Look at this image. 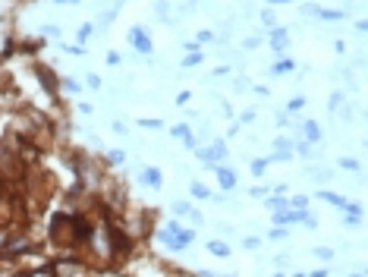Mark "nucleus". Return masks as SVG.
<instances>
[{
  "label": "nucleus",
  "instance_id": "f257e3e1",
  "mask_svg": "<svg viewBox=\"0 0 368 277\" xmlns=\"http://www.w3.org/2000/svg\"><path fill=\"white\" fill-rule=\"evenodd\" d=\"M129 41L136 44V50H142V54H151V50H154L151 38H148V28H142V25H132L129 28Z\"/></svg>",
  "mask_w": 368,
  "mask_h": 277
},
{
  "label": "nucleus",
  "instance_id": "f03ea898",
  "mask_svg": "<svg viewBox=\"0 0 368 277\" xmlns=\"http://www.w3.org/2000/svg\"><path fill=\"white\" fill-rule=\"evenodd\" d=\"M211 170L217 174V183H221V189H233V186H236V174H233L230 167H223V164H211Z\"/></svg>",
  "mask_w": 368,
  "mask_h": 277
},
{
  "label": "nucleus",
  "instance_id": "7ed1b4c3",
  "mask_svg": "<svg viewBox=\"0 0 368 277\" xmlns=\"http://www.w3.org/2000/svg\"><path fill=\"white\" fill-rule=\"evenodd\" d=\"M142 183H148L151 189H161V186H164L161 170H157V167H145V170H142Z\"/></svg>",
  "mask_w": 368,
  "mask_h": 277
},
{
  "label": "nucleus",
  "instance_id": "20e7f679",
  "mask_svg": "<svg viewBox=\"0 0 368 277\" xmlns=\"http://www.w3.org/2000/svg\"><path fill=\"white\" fill-rule=\"evenodd\" d=\"M302 132H305V142H309V145H318V142H321V126L315 123V120H305Z\"/></svg>",
  "mask_w": 368,
  "mask_h": 277
},
{
  "label": "nucleus",
  "instance_id": "39448f33",
  "mask_svg": "<svg viewBox=\"0 0 368 277\" xmlns=\"http://www.w3.org/2000/svg\"><path fill=\"white\" fill-rule=\"evenodd\" d=\"M110 246H114V252H126L129 249V236L123 230H110Z\"/></svg>",
  "mask_w": 368,
  "mask_h": 277
},
{
  "label": "nucleus",
  "instance_id": "423d86ee",
  "mask_svg": "<svg viewBox=\"0 0 368 277\" xmlns=\"http://www.w3.org/2000/svg\"><path fill=\"white\" fill-rule=\"evenodd\" d=\"M293 70H296V60H277V63L271 66L274 76H283V73H293Z\"/></svg>",
  "mask_w": 368,
  "mask_h": 277
},
{
  "label": "nucleus",
  "instance_id": "0eeeda50",
  "mask_svg": "<svg viewBox=\"0 0 368 277\" xmlns=\"http://www.w3.org/2000/svg\"><path fill=\"white\" fill-rule=\"evenodd\" d=\"M208 252H211V255L227 258V255H230V246H227V243H221V239H211V243H208Z\"/></svg>",
  "mask_w": 368,
  "mask_h": 277
},
{
  "label": "nucleus",
  "instance_id": "6e6552de",
  "mask_svg": "<svg viewBox=\"0 0 368 277\" xmlns=\"http://www.w3.org/2000/svg\"><path fill=\"white\" fill-rule=\"evenodd\" d=\"M271 48H277V50L287 48V32H283V28H274L271 32Z\"/></svg>",
  "mask_w": 368,
  "mask_h": 277
},
{
  "label": "nucleus",
  "instance_id": "1a4fd4ad",
  "mask_svg": "<svg viewBox=\"0 0 368 277\" xmlns=\"http://www.w3.org/2000/svg\"><path fill=\"white\" fill-rule=\"evenodd\" d=\"M315 16H321V19H327V22H340L346 13H343V10H318Z\"/></svg>",
  "mask_w": 368,
  "mask_h": 277
},
{
  "label": "nucleus",
  "instance_id": "9d476101",
  "mask_svg": "<svg viewBox=\"0 0 368 277\" xmlns=\"http://www.w3.org/2000/svg\"><path fill=\"white\" fill-rule=\"evenodd\" d=\"M318 196H321V199H324V201H330V205H337V208H343V205H346V199H340V196H334V192H327V189H321V192H318Z\"/></svg>",
  "mask_w": 368,
  "mask_h": 277
},
{
  "label": "nucleus",
  "instance_id": "9b49d317",
  "mask_svg": "<svg viewBox=\"0 0 368 277\" xmlns=\"http://www.w3.org/2000/svg\"><path fill=\"white\" fill-rule=\"evenodd\" d=\"M189 189H192V196H195V199H211V192H208V186H205V183H192Z\"/></svg>",
  "mask_w": 368,
  "mask_h": 277
},
{
  "label": "nucleus",
  "instance_id": "f8f14e48",
  "mask_svg": "<svg viewBox=\"0 0 368 277\" xmlns=\"http://www.w3.org/2000/svg\"><path fill=\"white\" fill-rule=\"evenodd\" d=\"M198 63H201V50H192V54H186V60H183L186 70H192V66H198Z\"/></svg>",
  "mask_w": 368,
  "mask_h": 277
},
{
  "label": "nucleus",
  "instance_id": "ddd939ff",
  "mask_svg": "<svg viewBox=\"0 0 368 277\" xmlns=\"http://www.w3.org/2000/svg\"><path fill=\"white\" fill-rule=\"evenodd\" d=\"M176 239H179V246L186 249V246H189L192 239H195V233H192V230H183V227H179V230H176Z\"/></svg>",
  "mask_w": 368,
  "mask_h": 277
},
{
  "label": "nucleus",
  "instance_id": "4468645a",
  "mask_svg": "<svg viewBox=\"0 0 368 277\" xmlns=\"http://www.w3.org/2000/svg\"><path fill=\"white\" fill-rule=\"evenodd\" d=\"M268 164H271L268 158H258V161H252V174H255V176H261V174L268 170Z\"/></svg>",
  "mask_w": 368,
  "mask_h": 277
},
{
  "label": "nucleus",
  "instance_id": "2eb2a0df",
  "mask_svg": "<svg viewBox=\"0 0 368 277\" xmlns=\"http://www.w3.org/2000/svg\"><path fill=\"white\" fill-rule=\"evenodd\" d=\"M92 32H95V25H92V22H85V25H82V28H79V41H82V44H85L88 38H92Z\"/></svg>",
  "mask_w": 368,
  "mask_h": 277
},
{
  "label": "nucleus",
  "instance_id": "dca6fc26",
  "mask_svg": "<svg viewBox=\"0 0 368 277\" xmlns=\"http://www.w3.org/2000/svg\"><path fill=\"white\" fill-rule=\"evenodd\" d=\"M170 136H179V139L186 142V139L192 136V129H189V126H173V129H170Z\"/></svg>",
  "mask_w": 368,
  "mask_h": 277
},
{
  "label": "nucleus",
  "instance_id": "f3484780",
  "mask_svg": "<svg viewBox=\"0 0 368 277\" xmlns=\"http://www.w3.org/2000/svg\"><path fill=\"white\" fill-rule=\"evenodd\" d=\"M211 154H214V158H221V161H223V158H227V145H223V142L217 139V142H214V148H211Z\"/></svg>",
  "mask_w": 368,
  "mask_h": 277
},
{
  "label": "nucleus",
  "instance_id": "a211bd4d",
  "mask_svg": "<svg viewBox=\"0 0 368 277\" xmlns=\"http://www.w3.org/2000/svg\"><path fill=\"white\" fill-rule=\"evenodd\" d=\"M290 201L283 199V196H274V199H268V208H277V211H280V208H287Z\"/></svg>",
  "mask_w": 368,
  "mask_h": 277
},
{
  "label": "nucleus",
  "instance_id": "6ab92c4d",
  "mask_svg": "<svg viewBox=\"0 0 368 277\" xmlns=\"http://www.w3.org/2000/svg\"><path fill=\"white\" fill-rule=\"evenodd\" d=\"M63 88H66V92H70V95H76V92H82V85H79L76 79H66V82H63Z\"/></svg>",
  "mask_w": 368,
  "mask_h": 277
},
{
  "label": "nucleus",
  "instance_id": "aec40b11",
  "mask_svg": "<svg viewBox=\"0 0 368 277\" xmlns=\"http://www.w3.org/2000/svg\"><path fill=\"white\" fill-rule=\"evenodd\" d=\"M38 79H41V82H44V85H48V88H54V76H50L48 70H38Z\"/></svg>",
  "mask_w": 368,
  "mask_h": 277
},
{
  "label": "nucleus",
  "instance_id": "412c9836",
  "mask_svg": "<svg viewBox=\"0 0 368 277\" xmlns=\"http://www.w3.org/2000/svg\"><path fill=\"white\" fill-rule=\"evenodd\" d=\"M243 246H245V249H258L261 239H258V236H245V239H243Z\"/></svg>",
  "mask_w": 368,
  "mask_h": 277
},
{
  "label": "nucleus",
  "instance_id": "4be33fe9",
  "mask_svg": "<svg viewBox=\"0 0 368 277\" xmlns=\"http://www.w3.org/2000/svg\"><path fill=\"white\" fill-rule=\"evenodd\" d=\"M315 255L324 258V261H330V258H334V249H321V246H318V249H315Z\"/></svg>",
  "mask_w": 368,
  "mask_h": 277
},
{
  "label": "nucleus",
  "instance_id": "5701e85b",
  "mask_svg": "<svg viewBox=\"0 0 368 277\" xmlns=\"http://www.w3.org/2000/svg\"><path fill=\"white\" fill-rule=\"evenodd\" d=\"M340 167H343V170H359V161H352V158H343V161H340Z\"/></svg>",
  "mask_w": 368,
  "mask_h": 277
},
{
  "label": "nucleus",
  "instance_id": "b1692460",
  "mask_svg": "<svg viewBox=\"0 0 368 277\" xmlns=\"http://www.w3.org/2000/svg\"><path fill=\"white\" fill-rule=\"evenodd\" d=\"M107 158H110V164H123V161H126V154H123V151H110Z\"/></svg>",
  "mask_w": 368,
  "mask_h": 277
},
{
  "label": "nucleus",
  "instance_id": "393cba45",
  "mask_svg": "<svg viewBox=\"0 0 368 277\" xmlns=\"http://www.w3.org/2000/svg\"><path fill=\"white\" fill-rule=\"evenodd\" d=\"M107 66H120V54L117 50H107Z\"/></svg>",
  "mask_w": 368,
  "mask_h": 277
},
{
  "label": "nucleus",
  "instance_id": "a878e982",
  "mask_svg": "<svg viewBox=\"0 0 368 277\" xmlns=\"http://www.w3.org/2000/svg\"><path fill=\"white\" fill-rule=\"evenodd\" d=\"M302 107H305L302 98H293V101H290V110H293V114H296V110H302Z\"/></svg>",
  "mask_w": 368,
  "mask_h": 277
},
{
  "label": "nucleus",
  "instance_id": "bb28decb",
  "mask_svg": "<svg viewBox=\"0 0 368 277\" xmlns=\"http://www.w3.org/2000/svg\"><path fill=\"white\" fill-rule=\"evenodd\" d=\"M271 239H287V227H277V230H271Z\"/></svg>",
  "mask_w": 368,
  "mask_h": 277
},
{
  "label": "nucleus",
  "instance_id": "cd10ccee",
  "mask_svg": "<svg viewBox=\"0 0 368 277\" xmlns=\"http://www.w3.org/2000/svg\"><path fill=\"white\" fill-rule=\"evenodd\" d=\"M32 277H54V268H38Z\"/></svg>",
  "mask_w": 368,
  "mask_h": 277
},
{
  "label": "nucleus",
  "instance_id": "c85d7f7f",
  "mask_svg": "<svg viewBox=\"0 0 368 277\" xmlns=\"http://www.w3.org/2000/svg\"><path fill=\"white\" fill-rule=\"evenodd\" d=\"M290 205H293V208H305V196H296V199H290Z\"/></svg>",
  "mask_w": 368,
  "mask_h": 277
},
{
  "label": "nucleus",
  "instance_id": "c756f323",
  "mask_svg": "<svg viewBox=\"0 0 368 277\" xmlns=\"http://www.w3.org/2000/svg\"><path fill=\"white\" fill-rule=\"evenodd\" d=\"M274 145L280 148V151H290V142H287V139H274Z\"/></svg>",
  "mask_w": 368,
  "mask_h": 277
},
{
  "label": "nucleus",
  "instance_id": "7c9ffc66",
  "mask_svg": "<svg viewBox=\"0 0 368 277\" xmlns=\"http://www.w3.org/2000/svg\"><path fill=\"white\" fill-rule=\"evenodd\" d=\"M198 41L208 44V41H214V35H211V32H198Z\"/></svg>",
  "mask_w": 368,
  "mask_h": 277
},
{
  "label": "nucleus",
  "instance_id": "2f4dec72",
  "mask_svg": "<svg viewBox=\"0 0 368 277\" xmlns=\"http://www.w3.org/2000/svg\"><path fill=\"white\" fill-rule=\"evenodd\" d=\"M142 126H148V129H157V126H161V120H142Z\"/></svg>",
  "mask_w": 368,
  "mask_h": 277
},
{
  "label": "nucleus",
  "instance_id": "473e14b6",
  "mask_svg": "<svg viewBox=\"0 0 368 277\" xmlns=\"http://www.w3.org/2000/svg\"><path fill=\"white\" fill-rule=\"evenodd\" d=\"M261 22H265V25H274V13H261Z\"/></svg>",
  "mask_w": 368,
  "mask_h": 277
},
{
  "label": "nucleus",
  "instance_id": "72a5a7b5",
  "mask_svg": "<svg viewBox=\"0 0 368 277\" xmlns=\"http://www.w3.org/2000/svg\"><path fill=\"white\" fill-rule=\"evenodd\" d=\"M88 88H101V79H98V76H88Z\"/></svg>",
  "mask_w": 368,
  "mask_h": 277
},
{
  "label": "nucleus",
  "instance_id": "f704fd0d",
  "mask_svg": "<svg viewBox=\"0 0 368 277\" xmlns=\"http://www.w3.org/2000/svg\"><path fill=\"white\" fill-rule=\"evenodd\" d=\"M309 277H327V271H324V268H318V271H312Z\"/></svg>",
  "mask_w": 368,
  "mask_h": 277
},
{
  "label": "nucleus",
  "instance_id": "c9c22d12",
  "mask_svg": "<svg viewBox=\"0 0 368 277\" xmlns=\"http://www.w3.org/2000/svg\"><path fill=\"white\" fill-rule=\"evenodd\" d=\"M271 3H290V0H271Z\"/></svg>",
  "mask_w": 368,
  "mask_h": 277
},
{
  "label": "nucleus",
  "instance_id": "e433bc0d",
  "mask_svg": "<svg viewBox=\"0 0 368 277\" xmlns=\"http://www.w3.org/2000/svg\"><path fill=\"white\" fill-rule=\"evenodd\" d=\"M70 3H79V0H70Z\"/></svg>",
  "mask_w": 368,
  "mask_h": 277
},
{
  "label": "nucleus",
  "instance_id": "4c0bfd02",
  "mask_svg": "<svg viewBox=\"0 0 368 277\" xmlns=\"http://www.w3.org/2000/svg\"><path fill=\"white\" fill-rule=\"evenodd\" d=\"M352 277H362V274H352Z\"/></svg>",
  "mask_w": 368,
  "mask_h": 277
},
{
  "label": "nucleus",
  "instance_id": "58836bf2",
  "mask_svg": "<svg viewBox=\"0 0 368 277\" xmlns=\"http://www.w3.org/2000/svg\"><path fill=\"white\" fill-rule=\"evenodd\" d=\"M16 277H25V274H16Z\"/></svg>",
  "mask_w": 368,
  "mask_h": 277
},
{
  "label": "nucleus",
  "instance_id": "ea45409f",
  "mask_svg": "<svg viewBox=\"0 0 368 277\" xmlns=\"http://www.w3.org/2000/svg\"><path fill=\"white\" fill-rule=\"evenodd\" d=\"M296 277H302V274H296Z\"/></svg>",
  "mask_w": 368,
  "mask_h": 277
}]
</instances>
